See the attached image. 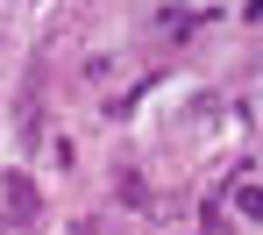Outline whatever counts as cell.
Returning <instances> with one entry per match:
<instances>
[{"label": "cell", "mask_w": 263, "mask_h": 235, "mask_svg": "<svg viewBox=\"0 0 263 235\" xmlns=\"http://www.w3.org/2000/svg\"><path fill=\"white\" fill-rule=\"evenodd\" d=\"M0 192H7V214H14V221H36V186H29V171H7Z\"/></svg>", "instance_id": "6da1fadb"}, {"label": "cell", "mask_w": 263, "mask_h": 235, "mask_svg": "<svg viewBox=\"0 0 263 235\" xmlns=\"http://www.w3.org/2000/svg\"><path fill=\"white\" fill-rule=\"evenodd\" d=\"M235 207H242L249 221H263V186H235Z\"/></svg>", "instance_id": "7a4b0ae2"}]
</instances>
